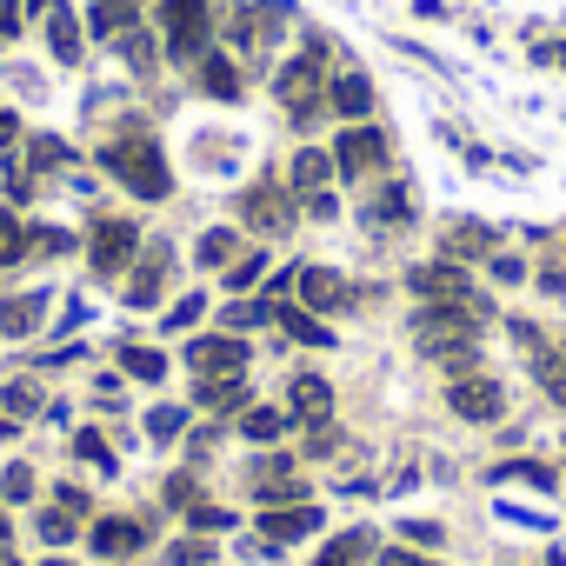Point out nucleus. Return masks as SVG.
<instances>
[{"instance_id": "f257e3e1", "label": "nucleus", "mask_w": 566, "mask_h": 566, "mask_svg": "<svg viewBox=\"0 0 566 566\" xmlns=\"http://www.w3.org/2000/svg\"><path fill=\"white\" fill-rule=\"evenodd\" d=\"M101 167L120 174V187L140 193V200H167V193H174V174H167V160H160V147H154L147 134H127V140H114V147H101Z\"/></svg>"}, {"instance_id": "f03ea898", "label": "nucleus", "mask_w": 566, "mask_h": 566, "mask_svg": "<svg viewBox=\"0 0 566 566\" xmlns=\"http://www.w3.org/2000/svg\"><path fill=\"white\" fill-rule=\"evenodd\" d=\"M160 34H167V54L174 61H200L207 54V34H213L207 0H160Z\"/></svg>"}, {"instance_id": "7ed1b4c3", "label": "nucleus", "mask_w": 566, "mask_h": 566, "mask_svg": "<svg viewBox=\"0 0 566 566\" xmlns=\"http://www.w3.org/2000/svg\"><path fill=\"white\" fill-rule=\"evenodd\" d=\"M334 167H340V174H380V167H387V134L367 127V120H354V127L334 140Z\"/></svg>"}, {"instance_id": "20e7f679", "label": "nucleus", "mask_w": 566, "mask_h": 566, "mask_svg": "<svg viewBox=\"0 0 566 566\" xmlns=\"http://www.w3.org/2000/svg\"><path fill=\"white\" fill-rule=\"evenodd\" d=\"M134 247H140V227H134V220H101L87 260H94V273H120V266L134 260Z\"/></svg>"}, {"instance_id": "39448f33", "label": "nucleus", "mask_w": 566, "mask_h": 566, "mask_svg": "<svg viewBox=\"0 0 566 566\" xmlns=\"http://www.w3.org/2000/svg\"><path fill=\"white\" fill-rule=\"evenodd\" d=\"M187 367H193V374H207V380H220V374H247V340H240V334L193 340V347H187Z\"/></svg>"}, {"instance_id": "423d86ee", "label": "nucleus", "mask_w": 566, "mask_h": 566, "mask_svg": "<svg viewBox=\"0 0 566 566\" xmlns=\"http://www.w3.org/2000/svg\"><path fill=\"white\" fill-rule=\"evenodd\" d=\"M447 407H453L460 420H500V413H506V394H500V380H480V374H473V380H453V387H447Z\"/></svg>"}, {"instance_id": "0eeeda50", "label": "nucleus", "mask_w": 566, "mask_h": 566, "mask_svg": "<svg viewBox=\"0 0 566 566\" xmlns=\"http://www.w3.org/2000/svg\"><path fill=\"white\" fill-rule=\"evenodd\" d=\"M294 294H301L314 314H334V307L354 301V294L340 287V273H334V266H294Z\"/></svg>"}, {"instance_id": "6e6552de", "label": "nucleus", "mask_w": 566, "mask_h": 566, "mask_svg": "<svg viewBox=\"0 0 566 566\" xmlns=\"http://www.w3.org/2000/svg\"><path fill=\"white\" fill-rule=\"evenodd\" d=\"M307 533H321V506H266L260 513L266 546H287V539H307Z\"/></svg>"}, {"instance_id": "1a4fd4ad", "label": "nucleus", "mask_w": 566, "mask_h": 566, "mask_svg": "<svg viewBox=\"0 0 566 566\" xmlns=\"http://www.w3.org/2000/svg\"><path fill=\"white\" fill-rule=\"evenodd\" d=\"M273 94L307 120V114H314V94H321V61H314V54H307V61H287V67H280V81H273Z\"/></svg>"}, {"instance_id": "9d476101", "label": "nucleus", "mask_w": 566, "mask_h": 566, "mask_svg": "<svg viewBox=\"0 0 566 566\" xmlns=\"http://www.w3.org/2000/svg\"><path fill=\"white\" fill-rule=\"evenodd\" d=\"M193 81H200L207 101H240V67H233V54H220V48H207V54L193 61Z\"/></svg>"}, {"instance_id": "9b49d317", "label": "nucleus", "mask_w": 566, "mask_h": 566, "mask_svg": "<svg viewBox=\"0 0 566 566\" xmlns=\"http://www.w3.org/2000/svg\"><path fill=\"white\" fill-rule=\"evenodd\" d=\"M87 546H94L101 559H127V553L147 546V526H140V520H101V526L87 533Z\"/></svg>"}, {"instance_id": "f8f14e48", "label": "nucleus", "mask_w": 566, "mask_h": 566, "mask_svg": "<svg viewBox=\"0 0 566 566\" xmlns=\"http://www.w3.org/2000/svg\"><path fill=\"white\" fill-rule=\"evenodd\" d=\"M240 213H247L253 227H266V233H287V220H294V207H287V193H280V187H253V193L240 200Z\"/></svg>"}, {"instance_id": "ddd939ff", "label": "nucleus", "mask_w": 566, "mask_h": 566, "mask_svg": "<svg viewBox=\"0 0 566 566\" xmlns=\"http://www.w3.org/2000/svg\"><path fill=\"white\" fill-rule=\"evenodd\" d=\"M407 287H413V294H427V301H473L460 266H420V273H407Z\"/></svg>"}, {"instance_id": "4468645a", "label": "nucleus", "mask_w": 566, "mask_h": 566, "mask_svg": "<svg viewBox=\"0 0 566 566\" xmlns=\"http://www.w3.org/2000/svg\"><path fill=\"white\" fill-rule=\"evenodd\" d=\"M287 407H294L307 427H327V413H334V394H327V380H321V374H301V380H294V394H287Z\"/></svg>"}, {"instance_id": "2eb2a0df", "label": "nucleus", "mask_w": 566, "mask_h": 566, "mask_svg": "<svg viewBox=\"0 0 566 566\" xmlns=\"http://www.w3.org/2000/svg\"><path fill=\"white\" fill-rule=\"evenodd\" d=\"M327 101H334V114H347V120H367V107H374V87H367V74H340V81L327 87Z\"/></svg>"}, {"instance_id": "dca6fc26", "label": "nucleus", "mask_w": 566, "mask_h": 566, "mask_svg": "<svg viewBox=\"0 0 566 566\" xmlns=\"http://www.w3.org/2000/svg\"><path fill=\"white\" fill-rule=\"evenodd\" d=\"M41 307H48L41 294H14L8 307H0V334H8V340H28V334L41 327Z\"/></svg>"}, {"instance_id": "f3484780", "label": "nucleus", "mask_w": 566, "mask_h": 566, "mask_svg": "<svg viewBox=\"0 0 566 566\" xmlns=\"http://www.w3.org/2000/svg\"><path fill=\"white\" fill-rule=\"evenodd\" d=\"M287 174H294V187H301V193H321V187L334 180V154H321V147H301Z\"/></svg>"}, {"instance_id": "a211bd4d", "label": "nucleus", "mask_w": 566, "mask_h": 566, "mask_svg": "<svg viewBox=\"0 0 566 566\" xmlns=\"http://www.w3.org/2000/svg\"><path fill=\"white\" fill-rule=\"evenodd\" d=\"M486 253H493V233H486L480 220L447 227V260H486Z\"/></svg>"}, {"instance_id": "6ab92c4d", "label": "nucleus", "mask_w": 566, "mask_h": 566, "mask_svg": "<svg viewBox=\"0 0 566 566\" xmlns=\"http://www.w3.org/2000/svg\"><path fill=\"white\" fill-rule=\"evenodd\" d=\"M48 48H54V61H67V67L81 61V21H74L67 8H54V14H48Z\"/></svg>"}, {"instance_id": "aec40b11", "label": "nucleus", "mask_w": 566, "mask_h": 566, "mask_svg": "<svg viewBox=\"0 0 566 566\" xmlns=\"http://www.w3.org/2000/svg\"><path fill=\"white\" fill-rule=\"evenodd\" d=\"M367 546H374V533H340V539H327V553H321L314 566H360Z\"/></svg>"}, {"instance_id": "412c9836", "label": "nucleus", "mask_w": 566, "mask_h": 566, "mask_svg": "<svg viewBox=\"0 0 566 566\" xmlns=\"http://www.w3.org/2000/svg\"><path fill=\"white\" fill-rule=\"evenodd\" d=\"M193 400H200V407H247V380H240V374H220V380H207Z\"/></svg>"}, {"instance_id": "4be33fe9", "label": "nucleus", "mask_w": 566, "mask_h": 566, "mask_svg": "<svg viewBox=\"0 0 566 566\" xmlns=\"http://www.w3.org/2000/svg\"><path fill=\"white\" fill-rule=\"evenodd\" d=\"M280 327H287L294 340H307V347H327V340H334V334H327V321H321V314H301V307L280 314Z\"/></svg>"}, {"instance_id": "5701e85b", "label": "nucleus", "mask_w": 566, "mask_h": 566, "mask_svg": "<svg viewBox=\"0 0 566 566\" xmlns=\"http://www.w3.org/2000/svg\"><path fill=\"white\" fill-rule=\"evenodd\" d=\"M28 247H34V227H21L14 213H0V266H14Z\"/></svg>"}, {"instance_id": "b1692460", "label": "nucleus", "mask_w": 566, "mask_h": 566, "mask_svg": "<svg viewBox=\"0 0 566 566\" xmlns=\"http://www.w3.org/2000/svg\"><path fill=\"white\" fill-rule=\"evenodd\" d=\"M120 367H127V374H134V380H147V387H154V380H160V374H167V360H160V354H154V347H127V354H120Z\"/></svg>"}, {"instance_id": "393cba45", "label": "nucleus", "mask_w": 566, "mask_h": 566, "mask_svg": "<svg viewBox=\"0 0 566 566\" xmlns=\"http://www.w3.org/2000/svg\"><path fill=\"white\" fill-rule=\"evenodd\" d=\"M154 301H160V260L127 280V307H154Z\"/></svg>"}, {"instance_id": "a878e982", "label": "nucleus", "mask_w": 566, "mask_h": 566, "mask_svg": "<svg viewBox=\"0 0 566 566\" xmlns=\"http://www.w3.org/2000/svg\"><path fill=\"white\" fill-rule=\"evenodd\" d=\"M0 407H8V420H28V413H41V394H34V380H14L8 394H0Z\"/></svg>"}, {"instance_id": "bb28decb", "label": "nucleus", "mask_w": 566, "mask_h": 566, "mask_svg": "<svg viewBox=\"0 0 566 566\" xmlns=\"http://www.w3.org/2000/svg\"><path fill=\"white\" fill-rule=\"evenodd\" d=\"M280 427H287V413H273V407H253V413L240 420L247 440H280Z\"/></svg>"}, {"instance_id": "cd10ccee", "label": "nucleus", "mask_w": 566, "mask_h": 566, "mask_svg": "<svg viewBox=\"0 0 566 566\" xmlns=\"http://www.w3.org/2000/svg\"><path fill=\"white\" fill-rule=\"evenodd\" d=\"M260 273H266V253H240V260L227 266V287H233V294H247Z\"/></svg>"}, {"instance_id": "c85d7f7f", "label": "nucleus", "mask_w": 566, "mask_h": 566, "mask_svg": "<svg viewBox=\"0 0 566 566\" xmlns=\"http://www.w3.org/2000/svg\"><path fill=\"white\" fill-rule=\"evenodd\" d=\"M0 500H14V506H21V500H34V467H21V460H14L8 473H0Z\"/></svg>"}, {"instance_id": "c756f323", "label": "nucleus", "mask_w": 566, "mask_h": 566, "mask_svg": "<svg viewBox=\"0 0 566 566\" xmlns=\"http://www.w3.org/2000/svg\"><path fill=\"white\" fill-rule=\"evenodd\" d=\"M233 247H240V233H233V227H213V233L200 240V260H227Z\"/></svg>"}, {"instance_id": "7c9ffc66", "label": "nucleus", "mask_w": 566, "mask_h": 566, "mask_svg": "<svg viewBox=\"0 0 566 566\" xmlns=\"http://www.w3.org/2000/svg\"><path fill=\"white\" fill-rule=\"evenodd\" d=\"M413 213V200H407V187H387V200L374 207V220H407Z\"/></svg>"}, {"instance_id": "2f4dec72", "label": "nucleus", "mask_w": 566, "mask_h": 566, "mask_svg": "<svg viewBox=\"0 0 566 566\" xmlns=\"http://www.w3.org/2000/svg\"><path fill=\"white\" fill-rule=\"evenodd\" d=\"M174 566H213V546L207 539H180L174 546Z\"/></svg>"}, {"instance_id": "473e14b6", "label": "nucleus", "mask_w": 566, "mask_h": 566, "mask_svg": "<svg viewBox=\"0 0 566 566\" xmlns=\"http://www.w3.org/2000/svg\"><path fill=\"white\" fill-rule=\"evenodd\" d=\"M180 427H187V413H180V407H154V420H147V433H160V440H167V433H180Z\"/></svg>"}, {"instance_id": "72a5a7b5", "label": "nucleus", "mask_w": 566, "mask_h": 566, "mask_svg": "<svg viewBox=\"0 0 566 566\" xmlns=\"http://www.w3.org/2000/svg\"><path fill=\"white\" fill-rule=\"evenodd\" d=\"M41 533H48L54 546H67V539H74V513H41Z\"/></svg>"}, {"instance_id": "f704fd0d", "label": "nucleus", "mask_w": 566, "mask_h": 566, "mask_svg": "<svg viewBox=\"0 0 566 566\" xmlns=\"http://www.w3.org/2000/svg\"><path fill=\"white\" fill-rule=\"evenodd\" d=\"M539 380H546V394L566 407V360H539Z\"/></svg>"}, {"instance_id": "c9c22d12", "label": "nucleus", "mask_w": 566, "mask_h": 566, "mask_svg": "<svg viewBox=\"0 0 566 566\" xmlns=\"http://www.w3.org/2000/svg\"><path fill=\"white\" fill-rule=\"evenodd\" d=\"M193 526L200 533H220V526H233V513L227 506H193Z\"/></svg>"}, {"instance_id": "e433bc0d", "label": "nucleus", "mask_w": 566, "mask_h": 566, "mask_svg": "<svg viewBox=\"0 0 566 566\" xmlns=\"http://www.w3.org/2000/svg\"><path fill=\"white\" fill-rule=\"evenodd\" d=\"M493 280H513V287H520V280H526V260H520V253H513V260L493 253Z\"/></svg>"}, {"instance_id": "4c0bfd02", "label": "nucleus", "mask_w": 566, "mask_h": 566, "mask_svg": "<svg viewBox=\"0 0 566 566\" xmlns=\"http://www.w3.org/2000/svg\"><path fill=\"white\" fill-rule=\"evenodd\" d=\"M74 453H81V460H94V467H107V447H101V433H74Z\"/></svg>"}, {"instance_id": "58836bf2", "label": "nucleus", "mask_w": 566, "mask_h": 566, "mask_svg": "<svg viewBox=\"0 0 566 566\" xmlns=\"http://www.w3.org/2000/svg\"><path fill=\"white\" fill-rule=\"evenodd\" d=\"M193 493H200V486H193V473H174V480H167V506H187Z\"/></svg>"}, {"instance_id": "ea45409f", "label": "nucleus", "mask_w": 566, "mask_h": 566, "mask_svg": "<svg viewBox=\"0 0 566 566\" xmlns=\"http://www.w3.org/2000/svg\"><path fill=\"white\" fill-rule=\"evenodd\" d=\"M193 321H200V294H193V301H180V307L167 314V327H174V334H180V327H193Z\"/></svg>"}, {"instance_id": "a19ab883", "label": "nucleus", "mask_w": 566, "mask_h": 566, "mask_svg": "<svg viewBox=\"0 0 566 566\" xmlns=\"http://www.w3.org/2000/svg\"><path fill=\"white\" fill-rule=\"evenodd\" d=\"M334 447H340V433H334V427H314V440H307V453L321 460V453H334Z\"/></svg>"}, {"instance_id": "79ce46f5", "label": "nucleus", "mask_w": 566, "mask_h": 566, "mask_svg": "<svg viewBox=\"0 0 566 566\" xmlns=\"http://www.w3.org/2000/svg\"><path fill=\"white\" fill-rule=\"evenodd\" d=\"M54 493H61V513H87V493L81 486H54Z\"/></svg>"}, {"instance_id": "37998d69", "label": "nucleus", "mask_w": 566, "mask_h": 566, "mask_svg": "<svg viewBox=\"0 0 566 566\" xmlns=\"http://www.w3.org/2000/svg\"><path fill=\"white\" fill-rule=\"evenodd\" d=\"M407 539H420V546H433V539H440V526H433V520H413V526H407Z\"/></svg>"}, {"instance_id": "c03bdc74", "label": "nucleus", "mask_w": 566, "mask_h": 566, "mask_svg": "<svg viewBox=\"0 0 566 566\" xmlns=\"http://www.w3.org/2000/svg\"><path fill=\"white\" fill-rule=\"evenodd\" d=\"M14 134H21V120H14L8 107H0V147H14Z\"/></svg>"}, {"instance_id": "a18cd8bd", "label": "nucleus", "mask_w": 566, "mask_h": 566, "mask_svg": "<svg viewBox=\"0 0 566 566\" xmlns=\"http://www.w3.org/2000/svg\"><path fill=\"white\" fill-rule=\"evenodd\" d=\"M387 566H440V559H420V553H387Z\"/></svg>"}, {"instance_id": "49530a36", "label": "nucleus", "mask_w": 566, "mask_h": 566, "mask_svg": "<svg viewBox=\"0 0 566 566\" xmlns=\"http://www.w3.org/2000/svg\"><path fill=\"white\" fill-rule=\"evenodd\" d=\"M8 440H14V420H0V447H8Z\"/></svg>"}, {"instance_id": "de8ad7c7", "label": "nucleus", "mask_w": 566, "mask_h": 566, "mask_svg": "<svg viewBox=\"0 0 566 566\" xmlns=\"http://www.w3.org/2000/svg\"><path fill=\"white\" fill-rule=\"evenodd\" d=\"M0 559H8V520H0Z\"/></svg>"}, {"instance_id": "09e8293b", "label": "nucleus", "mask_w": 566, "mask_h": 566, "mask_svg": "<svg viewBox=\"0 0 566 566\" xmlns=\"http://www.w3.org/2000/svg\"><path fill=\"white\" fill-rule=\"evenodd\" d=\"M48 566H74V559H48Z\"/></svg>"}, {"instance_id": "8fccbe9b", "label": "nucleus", "mask_w": 566, "mask_h": 566, "mask_svg": "<svg viewBox=\"0 0 566 566\" xmlns=\"http://www.w3.org/2000/svg\"><path fill=\"white\" fill-rule=\"evenodd\" d=\"M127 8H140V0H127Z\"/></svg>"}]
</instances>
